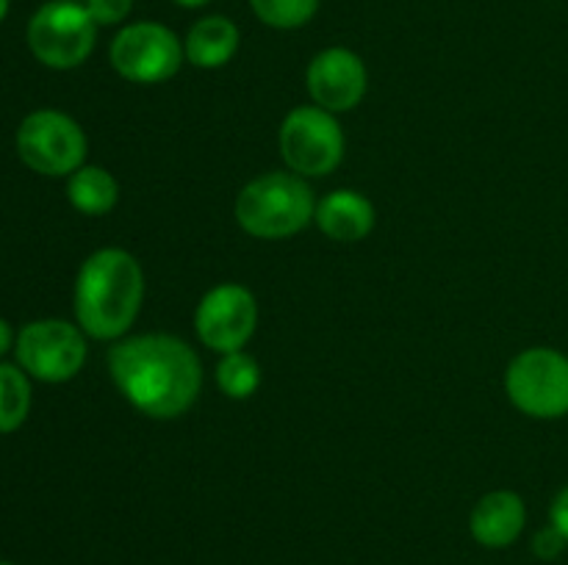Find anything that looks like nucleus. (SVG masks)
Here are the masks:
<instances>
[{
  "label": "nucleus",
  "instance_id": "obj_1",
  "mask_svg": "<svg viewBox=\"0 0 568 565\" xmlns=\"http://www.w3.org/2000/svg\"><path fill=\"white\" fill-rule=\"evenodd\" d=\"M105 363L122 399L148 419L170 421L189 413L203 388L197 352L170 332L120 338Z\"/></svg>",
  "mask_w": 568,
  "mask_h": 565
},
{
  "label": "nucleus",
  "instance_id": "obj_2",
  "mask_svg": "<svg viewBox=\"0 0 568 565\" xmlns=\"http://www.w3.org/2000/svg\"><path fill=\"white\" fill-rule=\"evenodd\" d=\"M144 302V271L136 255L103 247L89 255L75 275V325L94 341H120Z\"/></svg>",
  "mask_w": 568,
  "mask_h": 565
},
{
  "label": "nucleus",
  "instance_id": "obj_3",
  "mask_svg": "<svg viewBox=\"0 0 568 565\" xmlns=\"http://www.w3.org/2000/svg\"><path fill=\"white\" fill-rule=\"evenodd\" d=\"M316 197L308 181L294 172H264L253 177L233 203V216L247 236L281 242L314 222Z\"/></svg>",
  "mask_w": 568,
  "mask_h": 565
},
{
  "label": "nucleus",
  "instance_id": "obj_4",
  "mask_svg": "<svg viewBox=\"0 0 568 565\" xmlns=\"http://www.w3.org/2000/svg\"><path fill=\"white\" fill-rule=\"evenodd\" d=\"M98 22L78 0H48L33 11L26 42L33 59L50 70H75L98 44Z\"/></svg>",
  "mask_w": 568,
  "mask_h": 565
},
{
  "label": "nucleus",
  "instance_id": "obj_5",
  "mask_svg": "<svg viewBox=\"0 0 568 565\" xmlns=\"http://www.w3.org/2000/svg\"><path fill=\"white\" fill-rule=\"evenodd\" d=\"M342 122L320 105H297L288 111L277 131V150L288 170L300 177H325L344 161Z\"/></svg>",
  "mask_w": 568,
  "mask_h": 565
},
{
  "label": "nucleus",
  "instance_id": "obj_6",
  "mask_svg": "<svg viewBox=\"0 0 568 565\" xmlns=\"http://www.w3.org/2000/svg\"><path fill=\"white\" fill-rule=\"evenodd\" d=\"M14 144L22 164L44 177H70L87 164V133L64 111H31L17 127Z\"/></svg>",
  "mask_w": 568,
  "mask_h": 565
},
{
  "label": "nucleus",
  "instance_id": "obj_7",
  "mask_svg": "<svg viewBox=\"0 0 568 565\" xmlns=\"http://www.w3.org/2000/svg\"><path fill=\"white\" fill-rule=\"evenodd\" d=\"M505 393L530 419L568 415V355L552 347H530L505 369Z\"/></svg>",
  "mask_w": 568,
  "mask_h": 565
},
{
  "label": "nucleus",
  "instance_id": "obj_8",
  "mask_svg": "<svg viewBox=\"0 0 568 565\" xmlns=\"http://www.w3.org/2000/svg\"><path fill=\"white\" fill-rule=\"evenodd\" d=\"M109 61L120 78L142 86L164 83L181 72L186 53L170 25L153 20L128 22L111 39Z\"/></svg>",
  "mask_w": 568,
  "mask_h": 565
},
{
  "label": "nucleus",
  "instance_id": "obj_9",
  "mask_svg": "<svg viewBox=\"0 0 568 565\" xmlns=\"http://www.w3.org/2000/svg\"><path fill=\"white\" fill-rule=\"evenodd\" d=\"M87 332L67 319L28 321L14 341L17 366L39 382L72 380L87 363Z\"/></svg>",
  "mask_w": 568,
  "mask_h": 565
},
{
  "label": "nucleus",
  "instance_id": "obj_10",
  "mask_svg": "<svg viewBox=\"0 0 568 565\" xmlns=\"http://www.w3.org/2000/svg\"><path fill=\"white\" fill-rule=\"evenodd\" d=\"M258 327V299L242 282H220L209 288L194 310V332L214 352H236L247 347Z\"/></svg>",
  "mask_w": 568,
  "mask_h": 565
},
{
  "label": "nucleus",
  "instance_id": "obj_11",
  "mask_svg": "<svg viewBox=\"0 0 568 565\" xmlns=\"http://www.w3.org/2000/svg\"><path fill=\"white\" fill-rule=\"evenodd\" d=\"M366 86H369V72L364 59L342 44L320 50L305 70L308 97L314 100V105L336 116L353 111L364 100Z\"/></svg>",
  "mask_w": 568,
  "mask_h": 565
},
{
  "label": "nucleus",
  "instance_id": "obj_12",
  "mask_svg": "<svg viewBox=\"0 0 568 565\" xmlns=\"http://www.w3.org/2000/svg\"><path fill=\"white\" fill-rule=\"evenodd\" d=\"M527 526V504L516 491L499 487L477 499L469 513V532L486 548H508Z\"/></svg>",
  "mask_w": 568,
  "mask_h": 565
},
{
  "label": "nucleus",
  "instance_id": "obj_13",
  "mask_svg": "<svg viewBox=\"0 0 568 565\" xmlns=\"http://www.w3.org/2000/svg\"><path fill=\"white\" fill-rule=\"evenodd\" d=\"M316 227L338 244L364 242L375 230V203L355 188H336L316 203Z\"/></svg>",
  "mask_w": 568,
  "mask_h": 565
},
{
  "label": "nucleus",
  "instance_id": "obj_14",
  "mask_svg": "<svg viewBox=\"0 0 568 565\" xmlns=\"http://www.w3.org/2000/svg\"><path fill=\"white\" fill-rule=\"evenodd\" d=\"M239 44H242V31L236 22L225 14H209L200 17L189 28L183 39V53L189 64L197 70H220L231 64L233 55L239 53Z\"/></svg>",
  "mask_w": 568,
  "mask_h": 565
},
{
  "label": "nucleus",
  "instance_id": "obj_15",
  "mask_svg": "<svg viewBox=\"0 0 568 565\" xmlns=\"http://www.w3.org/2000/svg\"><path fill=\"white\" fill-rule=\"evenodd\" d=\"M67 199L83 216H103L120 199V183L105 166L83 164L67 177Z\"/></svg>",
  "mask_w": 568,
  "mask_h": 565
},
{
  "label": "nucleus",
  "instance_id": "obj_16",
  "mask_svg": "<svg viewBox=\"0 0 568 565\" xmlns=\"http://www.w3.org/2000/svg\"><path fill=\"white\" fill-rule=\"evenodd\" d=\"M31 377L14 363H0V432H14L31 413Z\"/></svg>",
  "mask_w": 568,
  "mask_h": 565
},
{
  "label": "nucleus",
  "instance_id": "obj_17",
  "mask_svg": "<svg viewBox=\"0 0 568 565\" xmlns=\"http://www.w3.org/2000/svg\"><path fill=\"white\" fill-rule=\"evenodd\" d=\"M216 386L227 399H250L261 388V366L244 349L225 352L216 363Z\"/></svg>",
  "mask_w": 568,
  "mask_h": 565
},
{
  "label": "nucleus",
  "instance_id": "obj_18",
  "mask_svg": "<svg viewBox=\"0 0 568 565\" xmlns=\"http://www.w3.org/2000/svg\"><path fill=\"white\" fill-rule=\"evenodd\" d=\"M253 14L275 31H297L320 11V0H247Z\"/></svg>",
  "mask_w": 568,
  "mask_h": 565
},
{
  "label": "nucleus",
  "instance_id": "obj_19",
  "mask_svg": "<svg viewBox=\"0 0 568 565\" xmlns=\"http://www.w3.org/2000/svg\"><path fill=\"white\" fill-rule=\"evenodd\" d=\"M83 6H87L89 14L100 28L122 25L133 11V0H83Z\"/></svg>",
  "mask_w": 568,
  "mask_h": 565
},
{
  "label": "nucleus",
  "instance_id": "obj_20",
  "mask_svg": "<svg viewBox=\"0 0 568 565\" xmlns=\"http://www.w3.org/2000/svg\"><path fill=\"white\" fill-rule=\"evenodd\" d=\"M568 541L564 537V532L558 530V526H544V530H538L536 535H532V554H536L538 559H558L560 554L566 552Z\"/></svg>",
  "mask_w": 568,
  "mask_h": 565
},
{
  "label": "nucleus",
  "instance_id": "obj_21",
  "mask_svg": "<svg viewBox=\"0 0 568 565\" xmlns=\"http://www.w3.org/2000/svg\"><path fill=\"white\" fill-rule=\"evenodd\" d=\"M549 524L558 526L568 541V485L560 487L558 496L552 499V507H549Z\"/></svg>",
  "mask_w": 568,
  "mask_h": 565
},
{
  "label": "nucleus",
  "instance_id": "obj_22",
  "mask_svg": "<svg viewBox=\"0 0 568 565\" xmlns=\"http://www.w3.org/2000/svg\"><path fill=\"white\" fill-rule=\"evenodd\" d=\"M14 341H17V336L11 332V325L6 319H0V358H3L11 347H14Z\"/></svg>",
  "mask_w": 568,
  "mask_h": 565
},
{
  "label": "nucleus",
  "instance_id": "obj_23",
  "mask_svg": "<svg viewBox=\"0 0 568 565\" xmlns=\"http://www.w3.org/2000/svg\"><path fill=\"white\" fill-rule=\"evenodd\" d=\"M175 6H181V9H203V6H209L211 0H172Z\"/></svg>",
  "mask_w": 568,
  "mask_h": 565
},
{
  "label": "nucleus",
  "instance_id": "obj_24",
  "mask_svg": "<svg viewBox=\"0 0 568 565\" xmlns=\"http://www.w3.org/2000/svg\"><path fill=\"white\" fill-rule=\"evenodd\" d=\"M9 6H11V0H0V22H3L6 14H9Z\"/></svg>",
  "mask_w": 568,
  "mask_h": 565
},
{
  "label": "nucleus",
  "instance_id": "obj_25",
  "mask_svg": "<svg viewBox=\"0 0 568 565\" xmlns=\"http://www.w3.org/2000/svg\"><path fill=\"white\" fill-rule=\"evenodd\" d=\"M0 565H14V563H6V559H0Z\"/></svg>",
  "mask_w": 568,
  "mask_h": 565
}]
</instances>
